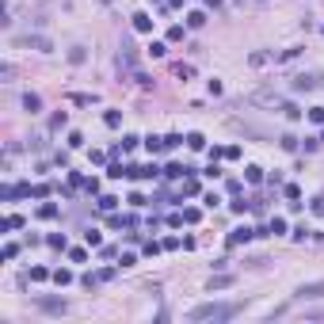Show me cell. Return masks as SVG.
<instances>
[{"label": "cell", "instance_id": "6da1fadb", "mask_svg": "<svg viewBox=\"0 0 324 324\" xmlns=\"http://www.w3.org/2000/svg\"><path fill=\"white\" fill-rule=\"evenodd\" d=\"M240 305L237 301H206V305H195L191 309V320L202 324V320H229V316H237Z\"/></svg>", "mask_w": 324, "mask_h": 324}, {"label": "cell", "instance_id": "7a4b0ae2", "mask_svg": "<svg viewBox=\"0 0 324 324\" xmlns=\"http://www.w3.org/2000/svg\"><path fill=\"white\" fill-rule=\"evenodd\" d=\"M298 301H320L324 298V279L320 282H305V286H298V294H294Z\"/></svg>", "mask_w": 324, "mask_h": 324}, {"label": "cell", "instance_id": "3957f363", "mask_svg": "<svg viewBox=\"0 0 324 324\" xmlns=\"http://www.w3.org/2000/svg\"><path fill=\"white\" fill-rule=\"evenodd\" d=\"M19 46H31V50H38V53H50V50H53V42L46 38V34H23V38H19Z\"/></svg>", "mask_w": 324, "mask_h": 324}, {"label": "cell", "instance_id": "277c9868", "mask_svg": "<svg viewBox=\"0 0 324 324\" xmlns=\"http://www.w3.org/2000/svg\"><path fill=\"white\" fill-rule=\"evenodd\" d=\"M38 309H42V313H50V316H61L69 309V301L65 298H38Z\"/></svg>", "mask_w": 324, "mask_h": 324}, {"label": "cell", "instance_id": "5b68a950", "mask_svg": "<svg viewBox=\"0 0 324 324\" xmlns=\"http://www.w3.org/2000/svg\"><path fill=\"white\" fill-rule=\"evenodd\" d=\"M252 103H263V107H282L279 92H256V95H252Z\"/></svg>", "mask_w": 324, "mask_h": 324}, {"label": "cell", "instance_id": "8992f818", "mask_svg": "<svg viewBox=\"0 0 324 324\" xmlns=\"http://www.w3.org/2000/svg\"><path fill=\"white\" fill-rule=\"evenodd\" d=\"M252 237H256V229H248V225H244V229H233L229 233V244H248Z\"/></svg>", "mask_w": 324, "mask_h": 324}, {"label": "cell", "instance_id": "52a82bcc", "mask_svg": "<svg viewBox=\"0 0 324 324\" xmlns=\"http://www.w3.org/2000/svg\"><path fill=\"white\" fill-rule=\"evenodd\" d=\"M134 31H141V34H149V31H153V19H149V16H145V12H137V16H134Z\"/></svg>", "mask_w": 324, "mask_h": 324}, {"label": "cell", "instance_id": "ba28073f", "mask_svg": "<svg viewBox=\"0 0 324 324\" xmlns=\"http://www.w3.org/2000/svg\"><path fill=\"white\" fill-rule=\"evenodd\" d=\"M294 88H298V92H313V88H316V80L309 77V73H301V77H294Z\"/></svg>", "mask_w": 324, "mask_h": 324}, {"label": "cell", "instance_id": "9c48e42d", "mask_svg": "<svg viewBox=\"0 0 324 324\" xmlns=\"http://www.w3.org/2000/svg\"><path fill=\"white\" fill-rule=\"evenodd\" d=\"M23 107H27V111L34 115V111H42V99H38L34 92H27V95H23Z\"/></svg>", "mask_w": 324, "mask_h": 324}, {"label": "cell", "instance_id": "30bf717a", "mask_svg": "<svg viewBox=\"0 0 324 324\" xmlns=\"http://www.w3.org/2000/svg\"><path fill=\"white\" fill-rule=\"evenodd\" d=\"M225 286H233V275H218V279H210V290H225Z\"/></svg>", "mask_w": 324, "mask_h": 324}, {"label": "cell", "instance_id": "8fae6325", "mask_svg": "<svg viewBox=\"0 0 324 324\" xmlns=\"http://www.w3.org/2000/svg\"><path fill=\"white\" fill-rule=\"evenodd\" d=\"M53 282H58V286H69V282H73V271H65V267H58V271H53Z\"/></svg>", "mask_w": 324, "mask_h": 324}, {"label": "cell", "instance_id": "7c38bea8", "mask_svg": "<svg viewBox=\"0 0 324 324\" xmlns=\"http://www.w3.org/2000/svg\"><path fill=\"white\" fill-rule=\"evenodd\" d=\"M46 244H50V248H69V240H65V233H50Z\"/></svg>", "mask_w": 324, "mask_h": 324}, {"label": "cell", "instance_id": "4fadbf2b", "mask_svg": "<svg viewBox=\"0 0 324 324\" xmlns=\"http://www.w3.org/2000/svg\"><path fill=\"white\" fill-rule=\"evenodd\" d=\"M103 122H107L111 130H119V126H122V115H119V111H107V115H103Z\"/></svg>", "mask_w": 324, "mask_h": 324}, {"label": "cell", "instance_id": "5bb4252c", "mask_svg": "<svg viewBox=\"0 0 324 324\" xmlns=\"http://www.w3.org/2000/svg\"><path fill=\"white\" fill-rule=\"evenodd\" d=\"M183 172H187L183 164H168V168H164V176H168V179H183Z\"/></svg>", "mask_w": 324, "mask_h": 324}, {"label": "cell", "instance_id": "9a60e30c", "mask_svg": "<svg viewBox=\"0 0 324 324\" xmlns=\"http://www.w3.org/2000/svg\"><path fill=\"white\" fill-rule=\"evenodd\" d=\"M4 229H23V218H19V213H8V218H4Z\"/></svg>", "mask_w": 324, "mask_h": 324}, {"label": "cell", "instance_id": "2e32d148", "mask_svg": "<svg viewBox=\"0 0 324 324\" xmlns=\"http://www.w3.org/2000/svg\"><path fill=\"white\" fill-rule=\"evenodd\" d=\"M145 145H149V153H160V149H168V145H164V137H145Z\"/></svg>", "mask_w": 324, "mask_h": 324}, {"label": "cell", "instance_id": "e0dca14e", "mask_svg": "<svg viewBox=\"0 0 324 324\" xmlns=\"http://www.w3.org/2000/svg\"><path fill=\"white\" fill-rule=\"evenodd\" d=\"M187 145L191 149H206V137L202 134H187Z\"/></svg>", "mask_w": 324, "mask_h": 324}, {"label": "cell", "instance_id": "ac0fdd59", "mask_svg": "<svg viewBox=\"0 0 324 324\" xmlns=\"http://www.w3.org/2000/svg\"><path fill=\"white\" fill-rule=\"evenodd\" d=\"M69 259H73V263H84L88 252H84V248H69Z\"/></svg>", "mask_w": 324, "mask_h": 324}, {"label": "cell", "instance_id": "d6986e66", "mask_svg": "<svg viewBox=\"0 0 324 324\" xmlns=\"http://www.w3.org/2000/svg\"><path fill=\"white\" fill-rule=\"evenodd\" d=\"M65 122H69V115H65V111H58V115H53V119H50V130H61V126H65Z\"/></svg>", "mask_w": 324, "mask_h": 324}, {"label": "cell", "instance_id": "ffe728a7", "mask_svg": "<svg viewBox=\"0 0 324 324\" xmlns=\"http://www.w3.org/2000/svg\"><path fill=\"white\" fill-rule=\"evenodd\" d=\"M84 240H88V248H103V237H99V233H84Z\"/></svg>", "mask_w": 324, "mask_h": 324}, {"label": "cell", "instance_id": "44dd1931", "mask_svg": "<svg viewBox=\"0 0 324 324\" xmlns=\"http://www.w3.org/2000/svg\"><path fill=\"white\" fill-rule=\"evenodd\" d=\"M69 61H73V65H80V61H84V46H73V50H69Z\"/></svg>", "mask_w": 324, "mask_h": 324}, {"label": "cell", "instance_id": "7402d4cb", "mask_svg": "<svg viewBox=\"0 0 324 324\" xmlns=\"http://www.w3.org/2000/svg\"><path fill=\"white\" fill-rule=\"evenodd\" d=\"M279 141H282V149H290V153H294V149H298V137H294V134H282Z\"/></svg>", "mask_w": 324, "mask_h": 324}, {"label": "cell", "instance_id": "603a6c76", "mask_svg": "<svg viewBox=\"0 0 324 324\" xmlns=\"http://www.w3.org/2000/svg\"><path fill=\"white\" fill-rule=\"evenodd\" d=\"M38 218H46V222H50V218H58V206H53V202H46L42 210H38Z\"/></svg>", "mask_w": 324, "mask_h": 324}, {"label": "cell", "instance_id": "cb8c5ba5", "mask_svg": "<svg viewBox=\"0 0 324 324\" xmlns=\"http://www.w3.org/2000/svg\"><path fill=\"white\" fill-rule=\"evenodd\" d=\"M31 279H34V282H42V279H53V275L46 271V267H31Z\"/></svg>", "mask_w": 324, "mask_h": 324}, {"label": "cell", "instance_id": "d4e9b609", "mask_svg": "<svg viewBox=\"0 0 324 324\" xmlns=\"http://www.w3.org/2000/svg\"><path fill=\"white\" fill-rule=\"evenodd\" d=\"M309 122H316V126H324V107H313V111H309Z\"/></svg>", "mask_w": 324, "mask_h": 324}, {"label": "cell", "instance_id": "484cf974", "mask_svg": "<svg viewBox=\"0 0 324 324\" xmlns=\"http://www.w3.org/2000/svg\"><path fill=\"white\" fill-rule=\"evenodd\" d=\"M282 115H286V119H301V111L294 107V103H282Z\"/></svg>", "mask_w": 324, "mask_h": 324}, {"label": "cell", "instance_id": "4316f807", "mask_svg": "<svg viewBox=\"0 0 324 324\" xmlns=\"http://www.w3.org/2000/svg\"><path fill=\"white\" fill-rule=\"evenodd\" d=\"M69 145L80 149V145H84V134H80V130H73V134H69Z\"/></svg>", "mask_w": 324, "mask_h": 324}, {"label": "cell", "instance_id": "83f0119b", "mask_svg": "<svg viewBox=\"0 0 324 324\" xmlns=\"http://www.w3.org/2000/svg\"><path fill=\"white\" fill-rule=\"evenodd\" d=\"M183 195H198V179H183Z\"/></svg>", "mask_w": 324, "mask_h": 324}, {"label": "cell", "instance_id": "f1b7e54d", "mask_svg": "<svg viewBox=\"0 0 324 324\" xmlns=\"http://www.w3.org/2000/svg\"><path fill=\"white\" fill-rule=\"evenodd\" d=\"M0 256H4V259H16V256H19V244H4V252H0Z\"/></svg>", "mask_w": 324, "mask_h": 324}, {"label": "cell", "instance_id": "f546056e", "mask_svg": "<svg viewBox=\"0 0 324 324\" xmlns=\"http://www.w3.org/2000/svg\"><path fill=\"white\" fill-rule=\"evenodd\" d=\"M187 23H191V27H202V23H206V16H202V12H191Z\"/></svg>", "mask_w": 324, "mask_h": 324}, {"label": "cell", "instance_id": "4dcf8cb0", "mask_svg": "<svg viewBox=\"0 0 324 324\" xmlns=\"http://www.w3.org/2000/svg\"><path fill=\"white\" fill-rule=\"evenodd\" d=\"M73 103H80V107H88V103H95V95H84V92H77V95H73Z\"/></svg>", "mask_w": 324, "mask_h": 324}, {"label": "cell", "instance_id": "1f68e13d", "mask_svg": "<svg viewBox=\"0 0 324 324\" xmlns=\"http://www.w3.org/2000/svg\"><path fill=\"white\" fill-rule=\"evenodd\" d=\"M115 202H119V198H111V195H103V198H99V210H115Z\"/></svg>", "mask_w": 324, "mask_h": 324}, {"label": "cell", "instance_id": "d6a6232c", "mask_svg": "<svg viewBox=\"0 0 324 324\" xmlns=\"http://www.w3.org/2000/svg\"><path fill=\"white\" fill-rule=\"evenodd\" d=\"M271 233H286V222H282V218H271Z\"/></svg>", "mask_w": 324, "mask_h": 324}, {"label": "cell", "instance_id": "836d02e7", "mask_svg": "<svg viewBox=\"0 0 324 324\" xmlns=\"http://www.w3.org/2000/svg\"><path fill=\"white\" fill-rule=\"evenodd\" d=\"M313 210H316V213H320V218H324V195H320V198H316V202H313Z\"/></svg>", "mask_w": 324, "mask_h": 324}, {"label": "cell", "instance_id": "e575fe53", "mask_svg": "<svg viewBox=\"0 0 324 324\" xmlns=\"http://www.w3.org/2000/svg\"><path fill=\"white\" fill-rule=\"evenodd\" d=\"M206 8H222V0H206Z\"/></svg>", "mask_w": 324, "mask_h": 324}]
</instances>
